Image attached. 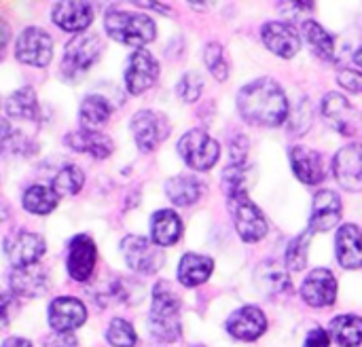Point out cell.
<instances>
[{"mask_svg": "<svg viewBox=\"0 0 362 347\" xmlns=\"http://www.w3.org/2000/svg\"><path fill=\"white\" fill-rule=\"evenodd\" d=\"M312 125V108H310V100H299L297 106L291 108L288 114V129L293 134H305Z\"/></svg>", "mask_w": 362, "mask_h": 347, "instance_id": "obj_40", "label": "cell"}, {"mask_svg": "<svg viewBox=\"0 0 362 347\" xmlns=\"http://www.w3.org/2000/svg\"><path fill=\"white\" fill-rule=\"evenodd\" d=\"M341 220V199L335 191H318L312 204V216H310V231L314 233H327L333 227H337Z\"/></svg>", "mask_w": 362, "mask_h": 347, "instance_id": "obj_19", "label": "cell"}, {"mask_svg": "<svg viewBox=\"0 0 362 347\" xmlns=\"http://www.w3.org/2000/svg\"><path fill=\"white\" fill-rule=\"evenodd\" d=\"M132 134L138 148L148 153L155 151L170 136V123L161 112L140 110L132 117Z\"/></svg>", "mask_w": 362, "mask_h": 347, "instance_id": "obj_9", "label": "cell"}, {"mask_svg": "<svg viewBox=\"0 0 362 347\" xmlns=\"http://www.w3.org/2000/svg\"><path fill=\"white\" fill-rule=\"evenodd\" d=\"M182 235V220L174 210H159L151 218V240L163 248L174 246Z\"/></svg>", "mask_w": 362, "mask_h": 347, "instance_id": "obj_25", "label": "cell"}, {"mask_svg": "<svg viewBox=\"0 0 362 347\" xmlns=\"http://www.w3.org/2000/svg\"><path fill=\"white\" fill-rule=\"evenodd\" d=\"M51 19L66 32H83L93 21V8L89 2H55Z\"/></svg>", "mask_w": 362, "mask_h": 347, "instance_id": "obj_20", "label": "cell"}, {"mask_svg": "<svg viewBox=\"0 0 362 347\" xmlns=\"http://www.w3.org/2000/svg\"><path fill=\"white\" fill-rule=\"evenodd\" d=\"M204 193V182L195 176H174L165 182V195L174 206H193Z\"/></svg>", "mask_w": 362, "mask_h": 347, "instance_id": "obj_27", "label": "cell"}, {"mask_svg": "<svg viewBox=\"0 0 362 347\" xmlns=\"http://www.w3.org/2000/svg\"><path fill=\"white\" fill-rule=\"evenodd\" d=\"M214 271V261L210 257H204V254H185L180 265H178V280L182 286H199L204 284Z\"/></svg>", "mask_w": 362, "mask_h": 347, "instance_id": "obj_26", "label": "cell"}, {"mask_svg": "<svg viewBox=\"0 0 362 347\" xmlns=\"http://www.w3.org/2000/svg\"><path fill=\"white\" fill-rule=\"evenodd\" d=\"M229 212H231L238 235L246 244L261 242L267 235V220H265L263 212L259 210V206L255 201H250L248 195L229 199Z\"/></svg>", "mask_w": 362, "mask_h": 347, "instance_id": "obj_7", "label": "cell"}, {"mask_svg": "<svg viewBox=\"0 0 362 347\" xmlns=\"http://www.w3.org/2000/svg\"><path fill=\"white\" fill-rule=\"evenodd\" d=\"M354 61H356L358 66H362V47L356 51V53H354Z\"/></svg>", "mask_w": 362, "mask_h": 347, "instance_id": "obj_48", "label": "cell"}, {"mask_svg": "<svg viewBox=\"0 0 362 347\" xmlns=\"http://www.w3.org/2000/svg\"><path fill=\"white\" fill-rule=\"evenodd\" d=\"M112 114V104L100 95V93H91L81 102V110H78V119L83 129L95 131V127L104 125Z\"/></svg>", "mask_w": 362, "mask_h": 347, "instance_id": "obj_28", "label": "cell"}, {"mask_svg": "<svg viewBox=\"0 0 362 347\" xmlns=\"http://www.w3.org/2000/svg\"><path fill=\"white\" fill-rule=\"evenodd\" d=\"M337 83H339L344 89L352 91V93H361L362 72H358V70H350V68H344V70H339V74H337Z\"/></svg>", "mask_w": 362, "mask_h": 347, "instance_id": "obj_41", "label": "cell"}, {"mask_svg": "<svg viewBox=\"0 0 362 347\" xmlns=\"http://www.w3.org/2000/svg\"><path fill=\"white\" fill-rule=\"evenodd\" d=\"M314 231L301 233L299 237H295L288 248H286V267L291 271H301L308 265V250H310V240H312Z\"/></svg>", "mask_w": 362, "mask_h": 347, "instance_id": "obj_36", "label": "cell"}, {"mask_svg": "<svg viewBox=\"0 0 362 347\" xmlns=\"http://www.w3.org/2000/svg\"><path fill=\"white\" fill-rule=\"evenodd\" d=\"M238 110L248 123L267 125V127L282 125L291 114V106L284 89L274 78L267 76L257 78L240 89Z\"/></svg>", "mask_w": 362, "mask_h": 347, "instance_id": "obj_1", "label": "cell"}, {"mask_svg": "<svg viewBox=\"0 0 362 347\" xmlns=\"http://www.w3.org/2000/svg\"><path fill=\"white\" fill-rule=\"evenodd\" d=\"M2 303H4V310H2V324H4V327H8V322H11V314H13V297H11V293H4Z\"/></svg>", "mask_w": 362, "mask_h": 347, "instance_id": "obj_46", "label": "cell"}, {"mask_svg": "<svg viewBox=\"0 0 362 347\" xmlns=\"http://www.w3.org/2000/svg\"><path fill=\"white\" fill-rule=\"evenodd\" d=\"M151 333L163 343H174L182 335L180 327V301L168 282L153 286V307L148 314Z\"/></svg>", "mask_w": 362, "mask_h": 347, "instance_id": "obj_2", "label": "cell"}, {"mask_svg": "<svg viewBox=\"0 0 362 347\" xmlns=\"http://www.w3.org/2000/svg\"><path fill=\"white\" fill-rule=\"evenodd\" d=\"M301 297L312 307H329L337 299V280L329 269H314L301 284Z\"/></svg>", "mask_w": 362, "mask_h": 347, "instance_id": "obj_17", "label": "cell"}, {"mask_svg": "<svg viewBox=\"0 0 362 347\" xmlns=\"http://www.w3.org/2000/svg\"><path fill=\"white\" fill-rule=\"evenodd\" d=\"M159 78V61L146 49H136L125 68V87L132 95L144 93Z\"/></svg>", "mask_w": 362, "mask_h": 347, "instance_id": "obj_12", "label": "cell"}, {"mask_svg": "<svg viewBox=\"0 0 362 347\" xmlns=\"http://www.w3.org/2000/svg\"><path fill=\"white\" fill-rule=\"evenodd\" d=\"M4 110L11 119L19 121H36L38 119V100L32 87H21L11 93L4 102Z\"/></svg>", "mask_w": 362, "mask_h": 347, "instance_id": "obj_29", "label": "cell"}, {"mask_svg": "<svg viewBox=\"0 0 362 347\" xmlns=\"http://www.w3.org/2000/svg\"><path fill=\"white\" fill-rule=\"evenodd\" d=\"M83 182H85V174L78 165H64L53 182H51V189L57 193V197H64V195H76L81 189H83Z\"/></svg>", "mask_w": 362, "mask_h": 347, "instance_id": "obj_34", "label": "cell"}, {"mask_svg": "<svg viewBox=\"0 0 362 347\" xmlns=\"http://www.w3.org/2000/svg\"><path fill=\"white\" fill-rule=\"evenodd\" d=\"M178 153L189 167L197 172H208L216 165L221 157V144L208 131L191 129L180 138Z\"/></svg>", "mask_w": 362, "mask_h": 347, "instance_id": "obj_4", "label": "cell"}, {"mask_svg": "<svg viewBox=\"0 0 362 347\" xmlns=\"http://www.w3.org/2000/svg\"><path fill=\"white\" fill-rule=\"evenodd\" d=\"M301 34H303L305 42L310 45V49H312L318 57H322V59H333V55H335V42H333L331 34H329L318 21L305 19V21L301 23Z\"/></svg>", "mask_w": 362, "mask_h": 347, "instance_id": "obj_32", "label": "cell"}, {"mask_svg": "<svg viewBox=\"0 0 362 347\" xmlns=\"http://www.w3.org/2000/svg\"><path fill=\"white\" fill-rule=\"evenodd\" d=\"M329 343H331L329 341V333L322 331V329H314V331H310L303 347H329Z\"/></svg>", "mask_w": 362, "mask_h": 347, "instance_id": "obj_45", "label": "cell"}, {"mask_svg": "<svg viewBox=\"0 0 362 347\" xmlns=\"http://www.w3.org/2000/svg\"><path fill=\"white\" fill-rule=\"evenodd\" d=\"M100 55H102L100 38L95 34H78L64 49L62 74L70 81H76L98 61Z\"/></svg>", "mask_w": 362, "mask_h": 347, "instance_id": "obj_5", "label": "cell"}, {"mask_svg": "<svg viewBox=\"0 0 362 347\" xmlns=\"http://www.w3.org/2000/svg\"><path fill=\"white\" fill-rule=\"evenodd\" d=\"M2 347H32V343L28 339H21V337H11L2 343Z\"/></svg>", "mask_w": 362, "mask_h": 347, "instance_id": "obj_47", "label": "cell"}, {"mask_svg": "<svg viewBox=\"0 0 362 347\" xmlns=\"http://www.w3.org/2000/svg\"><path fill=\"white\" fill-rule=\"evenodd\" d=\"M322 114L344 136H356L362 131V112L356 110L341 93H327L322 100Z\"/></svg>", "mask_w": 362, "mask_h": 347, "instance_id": "obj_10", "label": "cell"}, {"mask_svg": "<svg viewBox=\"0 0 362 347\" xmlns=\"http://www.w3.org/2000/svg\"><path fill=\"white\" fill-rule=\"evenodd\" d=\"M57 201H59V197H57V193L53 191V189H49V187H42V184H34V187H30L25 193H23V199H21V204H23V208L28 210V212H32V214H51L55 208H57Z\"/></svg>", "mask_w": 362, "mask_h": 347, "instance_id": "obj_33", "label": "cell"}, {"mask_svg": "<svg viewBox=\"0 0 362 347\" xmlns=\"http://www.w3.org/2000/svg\"><path fill=\"white\" fill-rule=\"evenodd\" d=\"M227 331L238 341H255V339H259L267 331V318H265V314L259 307L246 305V307L235 310L229 316Z\"/></svg>", "mask_w": 362, "mask_h": 347, "instance_id": "obj_18", "label": "cell"}, {"mask_svg": "<svg viewBox=\"0 0 362 347\" xmlns=\"http://www.w3.org/2000/svg\"><path fill=\"white\" fill-rule=\"evenodd\" d=\"M246 155H248V140L244 136L233 138V142H231V163H246Z\"/></svg>", "mask_w": 362, "mask_h": 347, "instance_id": "obj_43", "label": "cell"}, {"mask_svg": "<svg viewBox=\"0 0 362 347\" xmlns=\"http://www.w3.org/2000/svg\"><path fill=\"white\" fill-rule=\"evenodd\" d=\"M45 347H76V337L72 333H55L45 341Z\"/></svg>", "mask_w": 362, "mask_h": 347, "instance_id": "obj_44", "label": "cell"}, {"mask_svg": "<svg viewBox=\"0 0 362 347\" xmlns=\"http://www.w3.org/2000/svg\"><path fill=\"white\" fill-rule=\"evenodd\" d=\"M106 339L112 347H134L138 343V335L134 331V327L123 320V318H115L106 331Z\"/></svg>", "mask_w": 362, "mask_h": 347, "instance_id": "obj_38", "label": "cell"}, {"mask_svg": "<svg viewBox=\"0 0 362 347\" xmlns=\"http://www.w3.org/2000/svg\"><path fill=\"white\" fill-rule=\"evenodd\" d=\"M15 57L28 66H47L53 57L51 36L40 28H25L15 40Z\"/></svg>", "mask_w": 362, "mask_h": 347, "instance_id": "obj_8", "label": "cell"}, {"mask_svg": "<svg viewBox=\"0 0 362 347\" xmlns=\"http://www.w3.org/2000/svg\"><path fill=\"white\" fill-rule=\"evenodd\" d=\"M121 252L125 257V263L132 271L140 276H153L161 269L163 265V250L146 237L140 235H127L121 242Z\"/></svg>", "mask_w": 362, "mask_h": 347, "instance_id": "obj_6", "label": "cell"}, {"mask_svg": "<svg viewBox=\"0 0 362 347\" xmlns=\"http://www.w3.org/2000/svg\"><path fill=\"white\" fill-rule=\"evenodd\" d=\"M261 38L272 53L284 59L295 57L301 49V38L297 30L286 21H267L261 30Z\"/></svg>", "mask_w": 362, "mask_h": 347, "instance_id": "obj_16", "label": "cell"}, {"mask_svg": "<svg viewBox=\"0 0 362 347\" xmlns=\"http://www.w3.org/2000/svg\"><path fill=\"white\" fill-rule=\"evenodd\" d=\"M8 284L15 297H40L49 288V276L42 267H13L8 274Z\"/></svg>", "mask_w": 362, "mask_h": 347, "instance_id": "obj_22", "label": "cell"}, {"mask_svg": "<svg viewBox=\"0 0 362 347\" xmlns=\"http://www.w3.org/2000/svg\"><path fill=\"white\" fill-rule=\"evenodd\" d=\"M98 261V250L91 237L87 235H76L68 244V259H66V269L68 276L74 282H87L93 276Z\"/></svg>", "mask_w": 362, "mask_h": 347, "instance_id": "obj_13", "label": "cell"}, {"mask_svg": "<svg viewBox=\"0 0 362 347\" xmlns=\"http://www.w3.org/2000/svg\"><path fill=\"white\" fill-rule=\"evenodd\" d=\"M204 61L208 66V70L212 72V76L216 81H227L229 76V59L225 55V49L218 42H210L204 49Z\"/></svg>", "mask_w": 362, "mask_h": 347, "instance_id": "obj_37", "label": "cell"}, {"mask_svg": "<svg viewBox=\"0 0 362 347\" xmlns=\"http://www.w3.org/2000/svg\"><path fill=\"white\" fill-rule=\"evenodd\" d=\"M202 89H204V78H202V74H197V72H187V74L178 81V85H176L178 98H180L182 102H189V104L195 102V100H199Z\"/></svg>", "mask_w": 362, "mask_h": 347, "instance_id": "obj_39", "label": "cell"}, {"mask_svg": "<svg viewBox=\"0 0 362 347\" xmlns=\"http://www.w3.org/2000/svg\"><path fill=\"white\" fill-rule=\"evenodd\" d=\"M333 174L341 189L352 193L362 191V144H348L335 155Z\"/></svg>", "mask_w": 362, "mask_h": 347, "instance_id": "obj_14", "label": "cell"}, {"mask_svg": "<svg viewBox=\"0 0 362 347\" xmlns=\"http://www.w3.org/2000/svg\"><path fill=\"white\" fill-rule=\"evenodd\" d=\"M259 282H261V288L265 290V295H284V293H291V280L288 276L278 269L274 263H265L259 267Z\"/></svg>", "mask_w": 362, "mask_h": 347, "instance_id": "obj_35", "label": "cell"}, {"mask_svg": "<svg viewBox=\"0 0 362 347\" xmlns=\"http://www.w3.org/2000/svg\"><path fill=\"white\" fill-rule=\"evenodd\" d=\"M291 167L295 176L305 184H318L325 180V163L320 153L308 146H293L291 148Z\"/></svg>", "mask_w": 362, "mask_h": 347, "instance_id": "obj_23", "label": "cell"}, {"mask_svg": "<svg viewBox=\"0 0 362 347\" xmlns=\"http://www.w3.org/2000/svg\"><path fill=\"white\" fill-rule=\"evenodd\" d=\"M64 142L78 151V153H87L95 159H106L112 155L115 144L108 136L100 134V131H89V129H81V131H72L64 138Z\"/></svg>", "mask_w": 362, "mask_h": 347, "instance_id": "obj_24", "label": "cell"}, {"mask_svg": "<svg viewBox=\"0 0 362 347\" xmlns=\"http://www.w3.org/2000/svg\"><path fill=\"white\" fill-rule=\"evenodd\" d=\"M335 254L341 267L361 269L362 267V229L358 225H344L335 237Z\"/></svg>", "mask_w": 362, "mask_h": 347, "instance_id": "obj_21", "label": "cell"}, {"mask_svg": "<svg viewBox=\"0 0 362 347\" xmlns=\"http://www.w3.org/2000/svg\"><path fill=\"white\" fill-rule=\"evenodd\" d=\"M280 11L288 19H301L305 13L314 11V2H280Z\"/></svg>", "mask_w": 362, "mask_h": 347, "instance_id": "obj_42", "label": "cell"}, {"mask_svg": "<svg viewBox=\"0 0 362 347\" xmlns=\"http://www.w3.org/2000/svg\"><path fill=\"white\" fill-rule=\"evenodd\" d=\"M255 172L250 165L246 163H231L225 167L223 178H221V187L227 195V199L240 197V195H248V189L252 184Z\"/></svg>", "mask_w": 362, "mask_h": 347, "instance_id": "obj_30", "label": "cell"}, {"mask_svg": "<svg viewBox=\"0 0 362 347\" xmlns=\"http://www.w3.org/2000/svg\"><path fill=\"white\" fill-rule=\"evenodd\" d=\"M87 320L83 301L74 297H57L49 305V324L55 333H72Z\"/></svg>", "mask_w": 362, "mask_h": 347, "instance_id": "obj_15", "label": "cell"}, {"mask_svg": "<svg viewBox=\"0 0 362 347\" xmlns=\"http://www.w3.org/2000/svg\"><path fill=\"white\" fill-rule=\"evenodd\" d=\"M104 28L106 34L121 42V45H129V47H144L151 40H155V21L148 15L136 13V11H108L106 19H104Z\"/></svg>", "mask_w": 362, "mask_h": 347, "instance_id": "obj_3", "label": "cell"}, {"mask_svg": "<svg viewBox=\"0 0 362 347\" xmlns=\"http://www.w3.org/2000/svg\"><path fill=\"white\" fill-rule=\"evenodd\" d=\"M45 250H47L45 240L30 231H19L4 240V254L8 263L17 269L34 267L45 254Z\"/></svg>", "mask_w": 362, "mask_h": 347, "instance_id": "obj_11", "label": "cell"}, {"mask_svg": "<svg viewBox=\"0 0 362 347\" xmlns=\"http://www.w3.org/2000/svg\"><path fill=\"white\" fill-rule=\"evenodd\" d=\"M329 333L339 347H358L362 343V318L354 314L339 316L331 322Z\"/></svg>", "mask_w": 362, "mask_h": 347, "instance_id": "obj_31", "label": "cell"}]
</instances>
